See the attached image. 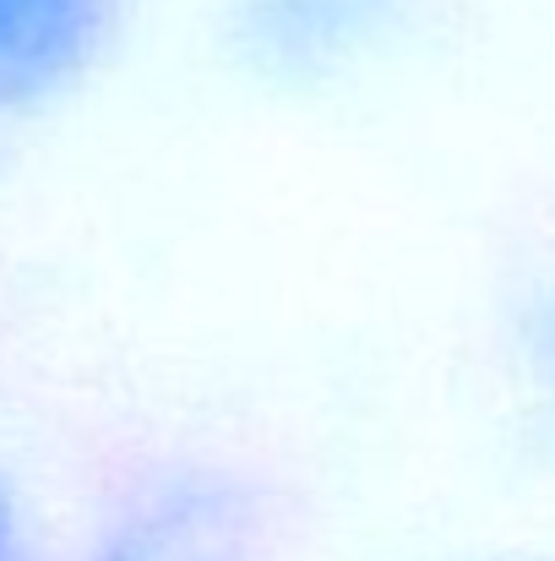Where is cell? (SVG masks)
<instances>
[{"instance_id":"7a4b0ae2","label":"cell","mask_w":555,"mask_h":561,"mask_svg":"<svg viewBox=\"0 0 555 561\" xmlns=\"http://www.w3.org/2000/svg\"><path fill=\"white\" fill-rule=\"evenodd\" d=\"M408 0H223V27L256 77L316 82L355 71Z\"/></svg>"},{"instance_id":"3957f363","label":"cell","mask_w":555,"mask_h":561,"mask_svg":"<svg viewBox=\"0 0 555 561\" xmlns=\"http://www.w3.org/2000/svg\"><path fill=\"white\" fill-rule=\"evenodd\" d=\"M518 376L545 425H555V284L540 289L518 317Z\"/></svg>"},{"instance_id":"6da1fadb","label":"cell","mask_w":555,"mask_h":561,"mask_svg":"<svg viewBox=\"0 0 555 561\" xmlns=\"http://www.w3.org/2000/svg\"><path fill=\"white\" fill-rule=\"evenodd\" d=\"M131 0H0V131L66 104L115 49Z\"/></svg>"},{"instance_id":"277c9868","label":"cell","mask_w":555,"mask_h":561,"mask_svg":"<svg viewBox=\"0 0 555 561\" xmlns=\"http://www.w3.org/2000/svg\"><path fill=\"white\" fill-rule=\"evenodd\" d=\"M0 561H22V524H16V502L0 480Z\"/></svg>"}]
</instances>
